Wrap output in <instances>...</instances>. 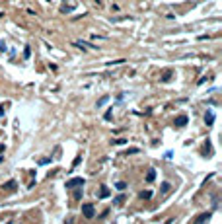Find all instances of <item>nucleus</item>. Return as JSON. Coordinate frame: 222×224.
Segmentation results:
<instances>
[{
	"instance_id": "obj_1",
	"label": "nucleus",
	"mask_w": 222,
	"mask_h": 224,
	"mask_svg": "<svg viewBox=\"0 0 222 224\" xmlns=\"http://www.w3.org/2000/svg\"><path fill=\"white\" fill-rule=\"evenodd\" d=\"M86 183V179L84 177H72L66 181V189H74V187H82Z\"/></svg>"
},
{
	"instance_id": "obj_5",
	"label": "nucleus",
	"mask_w": 222,
	"mask_h": 224,
	"mask_svg": "<svg viewBox=\"0 0 222 224\" xmlns=\"http://www.w3.org/2000/svg\"><path fill=\"white\" fill-rule=\"evenodd\" d=\"M209 218H210V213H201V214H199L197 218H195V222H193V224H205Z\"/></svg>"
},
{
	"instance_id": "obj_22",
	"label": "nucleus",
	"mask_w": 222,
	"mask_h": 224,
	"mask_svg": "<svg viewBox=\"0 0 222 224\" xmlns=\"http://www.w3.org/2000/svg\"><path fill=\"white\" fill-rule=\"evenodd\" d=\"M4 150H6V146H4V144H0V152H4Z\"/></svg>"
},
{
	"instance_id": "obj_19",
	"label": "nucleus",
	"mask_w": 222,
	"mask_h": 224,
	"mask_svg": "<svg viewBox=\"0 0 222 224\" xmlns=\"http://www.w3.org/2000/svg\"><path fill=\"white\" fill-rule=\"evenodd\" d=\"M136 152H138V148H129L125 154H136Z\"/></svg>"
},
{
	"instance_id": "obj_9",
	"label": "nucleus",
	"mask_w": 222,
	"mask_h": 224,
	"mask_svg": "<svg viewBox=\"0 0 222 224\" xmlns=\"http://www.w3.org/2000/svg\"><path fill=\"white\" fill-rule=\"evenodd\" d=\"M154 179H156V170H148V173H146V181L152 183Z\"/></svg>"
},
{
	"instance_id": "obj_15",
	"label": "nucleus",
	"mask_w": 222,
	"mask_h": 224,
	"mask_svg": "<svg viewBox=\"0 0 222 224\" xmlns=\"http://www.w3.org/2000/svg\"><path fill=\"white\" fill-rule=\"evenodd\" d=\"M80 160H82V154H78L76 158H74V162H72V170H74V168H76V166L80 164ZM72 170H70V171H72Z\"/></svg>"
},
{
	"instance_id": "obj_11",
	"label": "nucleus",
	"mask_w": 222,
	"mask_h": 224,
	"mask_svg": "<svg viewBox=\"0 0 222 224\" xmlns=\"http://www.w3.org/2000/svg\"><path fill=\"white\" fill-rule=\"evenodd\" d=\"M212 121H214V115H212V113H206V115H205V123L210 127V125H212Z\"/></svg>"
},
{
	"instance_id": "obj_7",
	"label": "nucleus",
	"mask_w": 222,
	"mask_h": 224,
	"mask_svg": "<svg viewBox=\"0 0 222 224\" xmlns=\"http://www.w3.org/2000/svg\"><path fill=\"white\" fill-rule=\"evenodd\" d=\"M109 197V187L107 185H101V189H99V199H107Z\"/></svg>"
},
{
	"instance_id": "obj_4",
	"label": "nucleus",
	"mask_w": 222,
	"mask_h": 224,
	"mask_svg": "<svg viewBox=\"0 0 222 224\" xmlns=\"http://www.w3.org/2000/svg\"><path fill=\"white\" fill-rule=\"evenodd\" d=\"M16 189H18V181L16 179H10V181L4 185V191H8V193H14Z\"/></svg>"
},
{
	"instance_id": "obj_8",
	"label": "nucleus",
	"mask_w": 222,
	"mask_h": 224,
	"mask_svg": "<svg viewBox=\"0 0 222 224\" xmlns=\"http://www.w3.org/2000/svg\"><path fill=\"white\" fill-rule=\"evenodd\" d=\"M172 76H173L172 70H164V72H162V82H169V80H172Z\"/></svg>"
},
{
	"instance_id": "obj_24",
	"label": "nucleus",
	"mask_w": 222,
	"mask_h": 224,
	"mask_svg": "<svg viewBox=\"0 0 222 224\" xmlns=\"http://www.w3.org/2000/svg\"><path fill=\"white\" fill-rule=\"evenodd\" d=\"M6 224H12V222H6Z\"/></svg>"
},
{
	"instance_id": "obj_13",
	"label": "nucleus",
	"mask_w": 222,
	"mask_h": 224,
	"mask_svg": "<svg viewBox=\"0 0 222 224\" xmlns=\"http://www.w3.org/2000/svg\"><path fill=\"white\" fill-rule=\"evenodd\" d=\"M74 189H76V191H74V199H80V197H82V187H74Z\"/></svg>"
},
{
	"instance_id": "obj_17",
	"label": "nucleus",
	"mask_w": 222,
	"mask_h": 224,
	"mask_svg": "<svg viewBox=\"0 0 222 224\" xmlns=\"http://www.w3.org/2000/svg\"><path fill=\"white\" fill-rule=\"evenodd\" d=\"M107 99H109V96H103V98L99 99V102H98V107H101V105H105V103H107Z\"/></svg>"
},
{
	"instance_id": "obj_12",
	"label": "nucleus",
	"mask_w": 222,
	"mask_h": 224,
	"mask_svg": "<svg viewBox=\"0 0 222 224\" xmlns=\"http://www.w3.org/2000/svg\"><path fill=\"white\" fill-rule=\"evenodd\" d=\"M113 201H115V205H117V207H121V205L125 203V195H119V197H115Z\"/></svg>"
},
{
	"instance_id": "obj_20",
	"label": "nucleus",
	"mask_w": 222,
	"mask_h": 224,
	"mask_svg": "<svg viewBox=\"0 0 222 224\" xmlns=\"http://www.w3.org/2000/svg\"><path fill=\"white\" fill-rule=\"evenodd\" d=\"M55 158H61V146L55 148Z\"/></svg>"
},
{
	"instance_id": "obj_10",
	"label": "nucleus",
	"mask_w": 222,
	"mask_h": 224,
	"mask_svg": "<svg viewBox=\"0 0 222 224\" xmlns=\"http://www.w3.org/2000/svg\"><path fill=\"white\" fill-rule=\"evenodd\" d=\"M138 197L142 199V201H144V199H150V197H152V191H140Z\"/></svg>"
},
{
	"instance_id": "obj_23",
	"label": "nucleus",
	"mask_w": 222,
	"mask_h": 224,
	"mask_svg": "<svg viewBox=\"0 0 222 224\" xmlns=\"http://www.w3.org/2000/svg\"><path fill=\"white\" fill-rule=\"evenodd\" d=\"M0 115H4V105H0Z\"/></svg>"
},
{
	"instance_id": "obj_16",
	"label": "nucleus",
	"mask_w": 222,
	"mask_h": 224,
	"mask_svg": "<svg viewBox=\"0 0 222 224\" xmlns=\"http://www.w3.org/2000/svg\"><path fill=\"white\" fill-rule=\"evenodd\" d=\"M169 187H172V185H169L168 181H164V183H162V193H168V191H169Z\"/></svg>"
},
{
	"instance_id": "obj_18",
	"label": "nucleus",
	"mask_w": 222,
	"mask_h": 224,
	"mask_svg": "<svg viewBox=\"0 0 222 224\" xmlns=\"http://www.w3.org/2000/svg\"><path fill=\"white\" fill-rule=\"evenodd\" d=\"M125 142H127V139H115L113 140V144H125Z\"/></svg>"
},
{
	"instance_id": "obj_14",
	"label": "nucleus",
	"mask_w": 222,
	"mask_h": 224,
	"mask_svg": "<svg viewBox=\"0 0 222 224\" xmlns=\"http://www.w3.org/2000/svg\"><path fill=\"white\" fill-rule=\"evenodd\" d=\"M115 187H117L119 191H125V189H127V183H125V181H117V183H115Z\"/></svg>"
},
{
	"instance_id": "obj_3",
	"label": "nucleus",
	"mask_w": 222,
	"mask_h": 224,
	"mask_svg": "<svg viewBox=\"0 0 222 224\" xmlns=\"http://www.w3.org/2000/svg\"><path fill=\"white\" fill-rule=\"evenodd\" d=\"M187 115H177V117H175V121H173V125L175 127H185V125H187Z\"/></svg>"
},
{
	"instance_id": "obj_2",
	"label": "nucleus",
	"mask_w": 222,
	"mask_h": 224,
	"mask_svg": "<svg viewBox=\"0 0 222 224\" xmlns=\"http://www.w3.org/2000/svg\"><path fill=\"white\" fill-rule=\"evenodd\" d=\"M82 214L86 216V218H94V216H95L94 205H92V203H84V205H82Z\"/></svg>"
},
{
	"instance_id": "obj_6",
	"label": "nucleus",
	"mask_w": 222,
	"mask_h": 224,
	"mask_svg": "<svg viewBox=\"0 0 222 224\" xmlns=\"http://www.w3.org/2000/svg\"><path fill=\"white\" fill-rule=\"evenodd\" d=\"M203 156H212V148H210V140L205 142V148H203Z\"/></svg>"
},
{
	"instance_id": "obj_21",
	"label": "nucleus",
	"mask_w": 222,
	"mask_h": 224,
	"mask_svg": "<svg viewBox=\"0 0 222 224\" xmlns=\"http://www.w3.org/2000/svg\"><path fill=\"white\" fill-rule=\"evenodd\" d=\"M111 113H113V109H107V113H105V119H111Z\"/></svg>"
}]
</instances>
